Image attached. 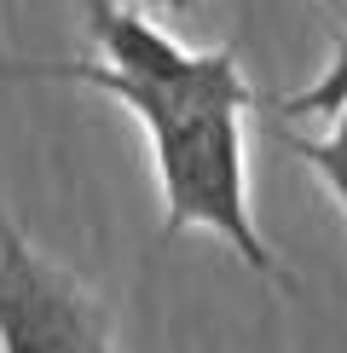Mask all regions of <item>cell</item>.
<instances>
[{
    "label": "cell",
    "mask_w": 347,
    "mask_h": 353,
    "mask_svg": "<svg viewBox=\"0 0 347 353\" xmlns=\"http://www.w3.org/2000/svg\"><path fill=\"white\" fill-rule=\"evenodd\" d=\"M0 76H29V81H81L93 93H110L122 110L151 139L156 191H162V232L156 243H174L180 232H214L255 278L289 290V272L266 249L249 209V163H243V128L238 116L255 105L249 81L238 70L231 47H209V64L180 87H151L127 81L93 58L70 64H0Z\"/></svg>",
    "instance_id": "6da1fadb"
},
{
    "label": "cell",
    "mask_w": 347,
    "mask_h": 353,
    "mask_svg": "<svg viewBox=\"0 0 347 353\" xmlns=\"http://www.w3.org/2000/svg\"><path fill=\"white\" fill-rule=\"evenodd\" d=\"M0 353H116L110 307L0 214Z\"/></svg>",
    "instance_id": "7a4b0ae2"
},
{
    "label": "cell",
    "mask_w": 347,
    "mask_h": 353,
    "mask_svg": "<svg viewBox=\"0 0 347 353\" xmlns=\"http://www.w3.org/2000/svg\"><path fill=\"white\" fill-rule=\"evenodd\" d=\"M278 139L318 174V185H324L330 197L341 203V214H347V110H336V122H330L324 139H301V134H284V128H278Z\"/></svg>",
    "instance_id": "3957f363"
},
{
    "label": "cell",
    "mask_w": 347,
    "mask_h": 353,
    "mask_svg": "<svg viewBox=\"0 0 347 353\" xmlns=\"http://www.w3.org/2000/svg\"><path fill=\"white\" fill-rule=\"evenodd\" d=\"M284 116H336L347 110V29H330V64L313 87H301L295 99L278 105Z\"/></svg>",
    "instance_id": "277c9868"
},
{
    "label": "cell",
    "mask_w": 347,
    "mask_h": 353,
    "mask_svg": "<svg viewBox=\"0 0 347 353\" xmlns=\"http://www.w3.org/2000/svg\"><path fill=\"white\" fill-rule=\"evenodd\" d=\"M151 6H162V12H191L197 0H151Z\"/></svg>",
    "instance_id": "5b68a950"
},
{
    "label": "cell",
    "mask_w": 347,
    "mask_h": 353,
    "mask_svg": "<svg viewBox=\"0 0 347 353\" xmlns=\"http://www.w3.org/2000/svg\"><path fill=\"white\" fill-rule=\"evenodd\" d=\"M324 6H330V12H336V6H341V0H324Z\"/></svg>",
    "instance_id": "8992f818"
}]
</instances>
